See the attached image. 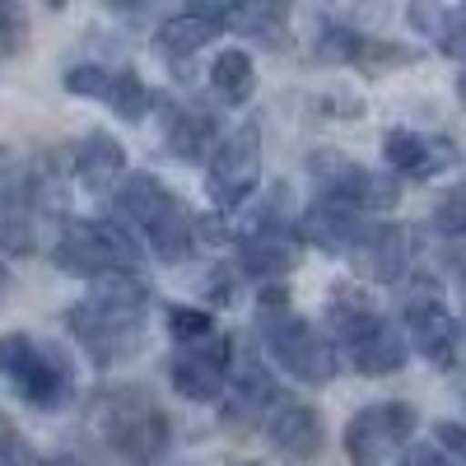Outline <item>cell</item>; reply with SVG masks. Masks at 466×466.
Returning <instances> with one entry per match:
<instances>
[{"label": "cell", "instance_id": "8fae6325", "mask_svg": "<svg viewBox=\"0 0 466 466\" xmlns=\"http://www.w3.org/2000/svg\"><path fill=\"white\" fill-rule=\"evenodd\" d=\"M257 182H261V127L248 122L215 145V154L206 159V187H210V201L224 215H233L238 206H248Z\"/></svg>", "mask_w": 466, "mask_h": 466}, {"label": "cell", "instance_id": "d6986e66", "mask_svg": "<svg viewBox=\"0 0 466 466\" xmlns=\"http://www.w3.org/2000/svg\"><path fill=\"white\" fill-rule=\"evenodd\" d=\"M224 15L215 0H191V10L164 19L159 28H154V52H159L164 61H187V56H197L206 43H215V37L224 33Z\"/></svg>", "mask_w": 466, "mask_h": 466}, {"label": "cell", "instance_id": "4dcf8cb0", "mask_svg": "<svg viewBox=\"0 0 466 466\" xmlns=\"http://www.w3.org/2000/svg\"><path fill=\"white\" fill-rule=\"evenodd\" d=\"M439 47H443L448 56L466 61V19H457L452 28H443V33H439Z\"/></svg>", "mask_w": 466, "mask_h": 466}, {"label": "cell", "instance_id": "cb8c5ba5", "mask_svg": "<svg viewBox=\"0 0 466 466\" xmlns=\"http://www.w3.org/2000/svg\"><path fill=\"white\" fill-rule=\"evenodd\" d=\"M228 28L252 33V37H276V28L285 24L289 0H215Z\"/></svg>", "mask_w": 466, "mask_h": 466}, {"label": "cell", "instance_id": "e575fe53", "mask_svg": "<svg viewBox=\"0 0 466 466\" xmlns=\"http://www.w3.org/2000/svg\"><path fill=\"white\" fill-rule=\"evenodd\" d=\"M47 5H66V0H47Z\"/></svg>", "mask_w": 466, "mask_h": 466}, {"label": "cell", "instance_id": "44dd1931", "mask_svg": "<svg viewBox=\"0 0 466 466\" xmlns=\"http://www.w3.org/2000/svg\"><path fill=\"white\" fill-rule=\"evenodd\" d=\"M322 61H345V66H410L415 52L392 47V43H373L364 33H350V28H327L322 43H318Z\"/></svg>", "mask_w": 466, "mask_h": 466}, {"label": "cell", "instance_id": "603a6c76", "mask_svg": "<svg viewBox=\"0 0 466 466\" xmlns=\"http://www.w3.org/2000/svg\"><path fill=\"white\" fill-rule=\"evenodd\" d=\"M215 131H219V122L210 112H201V107H168V116H164V140H168V149L177 154V159H187V164H197V159H206V154H215L210 145H215Z\"/></svg>", "mask_w": 466, "mask_h": 466}, {"label": "cell", "instance_id": "7a4b0ae2", "mask_svg": "<svg viewBox=\"0 0 466 466\" xmlns=\"http://www.w3.org/2000/svg\"><path fill=\"white\" fill-rule=\"evenodd\" d=\"M66 327L98 369L127 364L145 350L149 336V280L145 276L94 280V289L80 303L66 308Z\"/></svg>", "mask_w": 466, "mask_h": 466}, {"label": "cell", "instance_id": "7c38bea8", "mask_svg": "<svg viewBox=\"0 0 466 466\" xmlns=\"http://www.w3.org/2000/svg\"><path fill=\"white\" fill-rule=\"evenodd\" d=\"M410 434H415V410L406 401L364 406L345 424V457L355 466H382L397 448H406Z\"/></svg>", "mask_w": 466, "mask_h": 466}, {"label": "cell", "instance_id": "9c48e42d", "mask_svg": "<svg viewBox=\"0 0 466 466\" xmlns=\"http://www.w3.org/2000/svg\"><path fill=\"white\" fill-rule=\"evenodd\" d=\"M261 345H266L270 364H280L289 378H299L308 387H322L336 378L340 350L303 313H294L285 299L276 303V294H266V308H261Z\"/></svg>", "mask_w": 466, "mask_h": 466}, {"label": "cell", "instance_id": "d4e9b609", "mask_svg": "<svg viewBox=\"0 0 466 466\" xmlns=\"http://www.w3.org/2000/svg\"><path fill=\"white\" fill-rule=\"evenodd\" d=\"M210 89L224 98V103H248L257 94V66L248 52H219L215 66H210Z\"/></svg>", "mask_w": 466, "mask_h": 466}, {"label": "cell", "instance_id": "1f68e13d", "mask_svg": "<svg viewBox=\"0 0 466 466\" xmlns=\"http://www.w3.org/2000/svg\"><path fill=\"white\" fill-rule=\"evenodd\" d=\"M112 10H122V15H145V10H154L159 0H107Z\"/></svg>", "mask_w": 466, "mask_h": 466}, {"label": "cell", "instance_id": "836d02e7", "mask_svg": "<svg viewBox=\"0 0 466 466\" xmlns=\"http://www.w3.org/2000/svg\"><path fill=\"white\" fill-rule=\"evenodd\" d=\"M0 285H5V266H0Z\"/></svg>", "mask_w": 466, "mask_h": 466}, {"label": "cell", "instance_id": "3957f363", "mask_svg": "<svg viewBox=\"0 0 466 466\" xmlns=\"http://www.w3.org/2000/svg\"><path fill=\"white\" fill-rule=\"evenodd\" d=\"M112 219L159 261L177 266L197 252V215L154 173H127L112 191Z\"/></svg>", "mask_w": 466, "mask_h": 466}, {"label": "cell", "instance_id": "277c9868", "mask_svg": "<svg viewBox=\"0 0 466 466\" xmlns=\"http://www.w3.org/2000/svg\"><path fill=\"white\" fill-rule=\"evenodd\" d=\"M89 430L98 434V443L116 461L154 466L168 452L173 424L145 387H107V392H98L94 406H89Z\"/></svg>", "mask_w": 466, "mask_h": 466}, {"label": "cell", "instance_id": "6da1fadb", "mask_svg": "<svg viewBox=\"0 0 466 466\" xmlns=\"http://www.w3.org/2000/svg\"><path fill=\"white\" fill-rule=\"evenodd\" d=\"M313 168V201L303 210V238L318 243L322 252H350L378 210L397 206V182L382 177L364 164H350L345 154L322 149L308 159Z\"/></svg>", "mask_w": 466, "mask_h": 466}, {"label": "cell", "instance_id": "f1b7e54d", "mask_svg": "<svg viewBox=\"0 0 466 466\" xmlns=\"http://www.w3.org/2000/svg\"><path fill=\"white\" fill-rule=\"evenodd\" d=\"M0 466H37L33 448L19 439V430L10 424V415L0 410Z\"/></svg>", "mask_w": 466, "mask_h": 466}, {"label": "cell", "instance_id": "484cf974", "mask_svg": "<svg viewBox=\"0 0 466 466\" xmlns=\"http://www.w3.org/2000/svg\"><path fill=\"white\" fill-rule=\"evenodd\" d=\"M434 228L443 238H461L466 243V182H457L452 191H443L434 206Z\"/></svg>", "mask_w": 466, "mask_h": 466}, {"label": "cell", "instance_id": "83f0119b", "mask_svg": "<svg viewBox=\"0 0 466 466\" xmlns=\"http://www.w3.org/2000/svg\"><path fill=\"white\" fill-rule=\"evenodd\" d=\"M28 43V19L15 0H0V61H10Z\"/></svg>", "mask_w": 466, "mask_h": 466}, {"label": "cell", "instance_id": "5bb4252c", "mask_svg": "<svg viewBox=\"0 0 466 466\" xmlns=\"http://www.w3.org/2000/svg\"><path fill=\"white\" fill-rule=\"evenodd\" d=\"M66 89L80 98H98L107 103L122 122H140V116L154 107L149 85L140 80L136 70H103V66H75L66 70Z\"/></svg>", "mask_w": 466, "mask_h": 466}, {"label": "cell", "instance_id": "30bf717a", "mask_svg": "<svg viewBox=\"0 0 466 466\" xmlns=\"http://www.w3.org/2000/svg\"><path fill=\"white\" fill-rule=\"evenodd\" d=\"M52 215V187L47 173L15 168L0 177V252L28 257L43 248V224Z\"/></svg>", "mask_w": 466, "mask_h": 466}, {"label": "cell", "instance_id": "ba28073f", "mask_svg": "<svg viewBox=\"0 0 466 466\" xmlns=\"http://www.w3.org/2000/svg\"><path fill=\"white\" fill-rule=\"evenodd\" d=\"M56 266L80 280H112V276H145L140 243L116 219H70L52 248Z\"/></svg>", "mask_w": 466, "mask_h": 466}, {"label": "cell", "instance_id": "d590c367", "mask_svg": "<svg viewBox=\"0 0 466 466\" xmlns=\"http://www.w3.org/2000/svg\"><path fill=\"white\" fill-rule=\"evenodd\" d=\"M461 280H466V266H461Z\"/></svg>", "mask_w": 466, "mask_h": 466}, {"label": "cell", "instance_id": "9a60e30c", "mask_svg": "<svg viewBox=\"0 0 466 466\" xmlns=\"http://www.w3.org/2000/svg\"><path fill=\"white\" fill-rule=\"evenodd\" d=\"M406 336H410V345H415L430 364L452 369L466 327L448 313L439 294H415V299L406 303Z\"/></svg>", "mask_w": 466, "mask_h": 466}, {"label": "cell", "instance_id": "ac0fdd59", "mask_svg": "<svg viewBox=\"0 0 466 466\" xmlns=\"http://www.w3.org/2000/svg\"><path fill=\"white\" fill-rule=\"evenodd\" d=\"M350 257H355L360 276H369L378 285H397L415 257V233L406 224H369L364 238L350 248Z\"/></svg>", "mask_w": 466, "mask_h": 466}, {"label": "cell", "instance_id": "52a82bcc", "mask_svg": "<svg viewBox=\"0 0 466 466\" xmlns=\"http://www.w3.org/2000/svg\"><path fill=\"white\" fill-rule=\"evenodd\" d=\"M0 378L33 410H66L75 401V364L56 345L10 331L0 336Z\"/></svg>", "mask_w": 466, "mask_h": 466}, {"label": "cell", "instance_id": "f546056e", "mask_svg": "<svg viewBox=\"0 0 466 466\" xmlns=\"http://www.w3.org/2000/svg\"><path fill=\"white\" fill-rule=\"evenodd\" d=\"M401 466H461V461L448 457V452L434 448V443H424V448H410V452L401 457Z\"/></svg>", "mask_w": 466, "mask_h": 466}, {"label": "cell", "instance_id": "ffe728a7", "mask_svg": "<svg viewBox=\"0 0 466 466\" xmlns=\"http://www.w3.org/2000/svg\"><path fill=\"white\" fill-rule=\"evenodd\" d=\"M266 434L285 457H318L322 452V415L303 401H280L266 420Z\"/></svg>", "mask_w": 466, "mask_h": 466}, {"label": "cell", "instance_id": "8992f818", "mask_svg": "<svg viewBox=\"0 0 466 466\" xmlns=\"http://www.w3.org/2000/svg\"><path fill=\"white\" fill-rule=\"evenodd\" d=\"M233 248H238V270L257 280H280L285 270H294L303 248V219H294L285 187H276L233 219Z\"/></svg>", "mask_w": 466, "mask_h": 466}, {"label": "cell", "instance_id": "e0dca14e", "mask_svg": "<svg viewBox=\"0 0 466 466\" xmlns=\"http://www.w3.org/2000/svg\"><path fill=\"white\" fill-rule=\"evenodd\" d=\"M382 159L401 177L430 182V177H439V173H448L457 164V145L448 136H424V131L397 127V131H387V140H382Z\"/></svg>", "mask_w": 466, "mask_h": 466}, {"label": "cell", "instance_id": "4fadbf2b", "mask_svg": "<svg viewBox=\"0 0 466 466\" xmlns=\"http://www.w3.org/2000/svg\"><path fill=\"white\" fill-rule=\"evenodd\" d=\"M233 373V340L228 336H206V340H187L177 345V355L168 364L173 392L187 401H219Z\"/></svg>", "mask_w": 466, "mask_h": 466}, {"label": "cell", "instance_id": "d6a6232c", "mask_svg": "<svg viewBox=\"0 0 466 466\" xmlns=\"http://www.w3.org/2000/svg\"><path fill=\"white\" fill-rule=\"evenodd\" d=\"M457 98H461V107H466V75H457Z\"/></svg>", "mask_w": 466, "mask_h": 466}, {"label": "cell", "instance_id": "5b68a950", "mask_svg": "<svg viewBox=\"0 0 466 466\" xmlns=\"http://www.w3.org/2000/svg\"><path fill=\"white\" fill-rule=\"evenodd\" d=\"M327 322L336 336V350L345 364H355V373L382 378V373H397L406 369L410 355V336L364 299V294H336L327 308Z\"/></svg>", "mask_w": 466, "mask_h": 466}, {"label": "cell", "instance_id": "7402d4cb", "mask_svg": "<svg viewBox=\"0 0 466 466\" xmlns=\"http://www.w3.org/2000/svg\"><path fill=\"white\" fill-rule=\"evenodd\" d=\"M75 177H80L85 191H116V182L127 177V154L112 136L94 131L89 140H80L75 149Z\"/></svg>", "mask_w": 466, "mask_h": 466}, {"label": "cell", "instance_id": "2e32d148", "mask_svg": "<svg viewBox=\"0 0 466 466\" xmlns=\"http://www.w3.org/2000/svg\"><path fill=\"white\" fill-rule=\"evenodd\" d=\"M276 406H280L276 378H270V369L252 350H243V360H233V373L224 387V420L228 424H257V420H270Z\"/></svg>", "mask_w": 466, "mask_h": 466}, {"label": "cell", "instance_id": "4316f807", "mask_svg": "<svg viewBox=\"0 0 466 466\" xmlns=\"http://www.w3.org/2000/svg\"><path fill=\"white\" fill-rule=\"evenodd\" d=\"M168 331H173L177 345H187V340L215 336V322H210L206 308H182V303H173V308H168Z\"/></svg>", "mask_w": 466, "mask_h": 466}]
</instances>
